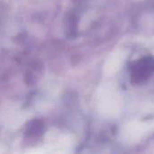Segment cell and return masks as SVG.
Segmentation results:
<instances>
[{
  "label": "cell",
  "mask_w": 154,
  "mask_h": 154,
  "mask_svg": "<svg viewBox=\"0 0 154 154\" xmlns=\"http://www.w3.org/2000/svg\"><path fill=\"white\" fill-rule=\"evenodd\" d=\"M154 71V60L151 57H144L134 63L131 68V79L134 83L146 80Z\"/></svg>",
  "instance_id": "obj_1"
}]
</instances>
